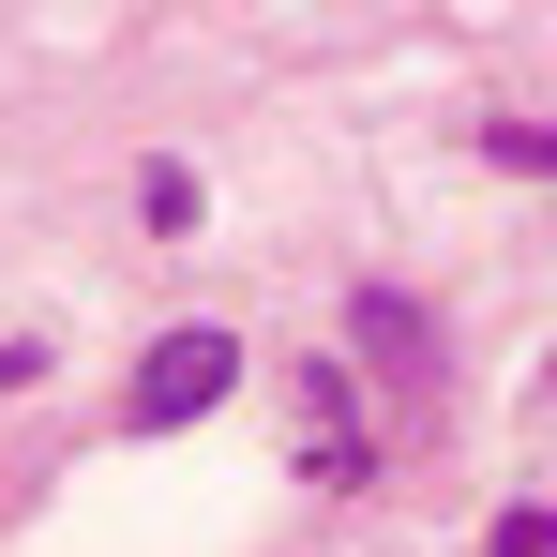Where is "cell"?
Returning a JSON list of instances; mask_svg holds the SVG:
<instances>
[{
  "label": "cell",
  "instance_id": "2",
  "mask_svg": "<svg viewBox=\"0 0 557 557\" xmlns=\"http://www.w3.org/2000/svg\"><path fill=\"white\" fill-rule=\"evenodd\" d=\"M347 347H362V376L392 392V407H407V422L437 407V332H422V301H392V286H362V301H347Z\"/></svg>",
  "mask_w": 557,
  "mask_h": 557
},
{
  "label": "cell",
  "instance_id": "3",
  "mask_svg": "<svg viewBox=\"0 0 557 557\" xmlns=\"http://www.w3.org/2000/svg\"><path fill=\"white\" fill-rule=\"evenodd\" d=\"M286 407H301V482H362V467H376V437H362V407H347V376H332V362L286 376Z\"/></svg>",
  "mask_w": 557,
  "mask_h": 557
},
{
  "label": "cell",
  "instance_id": "4",
  "mask_svg": "<svg viewBox=\"0 0 557 557\" xmlns=\"http://www.w3.org/2000/svg\"><path fill=\"white\" fill-rule=\"evenodd\" d=\"M482 166H512V182H557V121H482Z\"/></svg>",
  "mask_w": 557,
  "mask_h": 557
},
{
  "label": "cell",
  "instance_id": "5",
  "mask_svg": "<svg viewBox=\"0 0 557 557\" xmlns=\"http://www.w3.org/2000/svg\"><path fill=\"white\" fill-rule=\"evenodd\" d=\"M136 211H151V226L182 242V226H196V166H151V182H136Z\"/></svg>",
  "mask_w": 557,
  "mask_h": 557
},
{
  "label": "cell",
  "instance_id": "6",
  "mask_svg": "<svg viewBox=\"0 0 557 557\" xmlns=\"http://www.w3.org/2000/svg\"><path fill=\"white\" fill-rule=\"evenodd\" d=\"M482 557H557V512H543V497H528V512H497V543H482Z\"/></svg>",
  "mask_w": 557,
  "mask_h": 557
},
{
  "label": "cell",
  "instance_id": "1",
  "mask_svg": "<svg viewBox=\"0 0 557 557\" xmlns=\"http://www.w3.org/2000/svg\"><path fill=\"white\" fill-rule=\"evenodd\" d=\"M226 392H242V347H226V332H166V347L136 362V392H121V422H136V437H182Z\"/></svg>",
  "mask_w": 557,
  "mask_h": 557
}]
</instances>
